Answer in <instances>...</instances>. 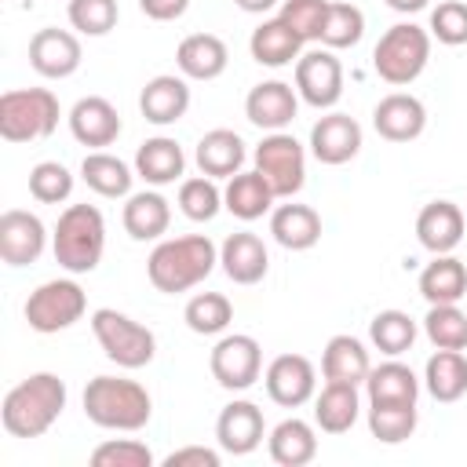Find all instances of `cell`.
<instances>
[{
  "label": "cell",
  "mask_w": 467,
  "mask_h": 467,
  "mask_svg": "<svg viewBox=\"0 0 467 467\" xmlns=\"http://www.w3.org/2000/svg\"><path fill=\"white\" fill-rule=\"evenodd\" d=\"M463 226H467V219H463L460 204H452V201H431L416 215V241L431 255H449L463 241Z\"/></svg>",
  "instance_id": "cell-22"
},
{
  "label": "cell",
  "mask_w": 467,
  "mask_h": 467,
  "mask_svg": "<svg viewBox=\"0 0 467 467\" xmlns=\"http://www.w3.org/2000/svg\"><path fill=\"white\" fill-rule=\"evenodd\" d=\"M182 321L197 336H223L230 328V321H234V303L223 292H197L186 303Z\"/></svg>",
  "instance_id": "cell-37"
},
{
  "label": "cell",
  "mask_w": 467,
  "mask_h": 467,
  "mask_svg": "<svg viewBox=\"0 0 467 467\" xmlns=\"http://www.w3.org/2000/svg\"><path fill=\"white\" fill-rule=\"evenodd\" d=\"M299 91L285 80H263L244 99V117L263 131H285L296 120Z\"/></svg>",
  "instance_id": "cell-18"
},
{
  "label": "cell",
  "mask_w": 467,
  "mask_h": 467,
  "mask_svg": "<svg viewBox=\"0 0 467 467\" xmlns=\"http://www.w3.org/2000/svg\"><path fill=\"white\" fill-rule=\"evenodd\" d=\"M223 208V190L212 175H193L179 182V212L193 223H212Z\"/></svg>",
  "instance_id": "cell-42"
},
{
  "label": "cell",
  "mask_w": 467,
  "mask_h": 467,
  "mask_svg": "<svg viewBox=\"0 0 467 467\" xmlns=\"http://www.w3.org/2000/svg\"><path fill=\"white\" fill-rule=\"evenodd\" d=\"M365 394L368 405H416L420 398V379L409 365H401L398 358L368 368L365 376Z\"/></svg>",
  "instance_id": "cell-31"
},
{
  "label": "cell",
  "mask_w": 467,
  "mask_h": 467,
  "mask_svg": "<svg viewBox=\"0 0 467 467\" xmlns=\"http://www.w3.org/2000/svg\"><path fill=\"white\" fill-rule=\"evenodd\" d=\"M274 190H270V182L252 168V171H237V175H230L226 179V190H223V208L234 215V219H241V223H255V219H263L270 208H274Z\"/></svg>",
  "instance_id": "cell-27"
},
{
  "label": "cell",
  "mask_w": 467,
  "mask_h": 467,
  "mask_svg": "<svg viewBox=\"0 0 467 467\" xmlns=\"http://www.w3.org/2000/svg\"><path fill=\"white\" fill-rule=\"evenodd\" d=\"M47 244V230L40 223V215L26 212V208H7L0 215V259L7 266H29L44 255Z\"/></svg>",
  "instance_id": "cell-15"
},
{
  "label": "cell",
  "mask_w": 467,
  "mask_h": 467,
  "mask_svg": "<svg viewBox=\"0 0 467 467\" xmlns=\"http://www.w3.org/2000/svg\"><path fill=\"white\" fill-rule=\"evenodd\" d=\"M252 161H255V171L270 182L274 197L292 201L306 182V150L288 131H266L263 142L255 146Z\"/></svg>",
  "instance_id": "cell-8"
},
{
  "label": "cell",
  "mask_w": 467,
  "mask_h": 467,
  "mask_svg": "<svg viewBox=\"0 0 467 467\" xmlns=\"http://www.w3.org/2000/svg\"><path fill=\"white\" fill-rule=\"evenodd\" d=\"M88 310V296L73 277H55L44 281L40 288L29 292L26 299V321L33 332L51 336V332H66L69 325H77Z\"/></svg>",
  "instance_id": "cell-9"
},
{
  "label": "cell",
  "mask_w": 467,
  "mask_h": 467,
  "mask_svg": "<svg viewBox=\"0 0 467 467\" xmlns=\"http://www.w3.org/2000/svg\"><path fill=\"white\" fill-rule=\"evenodd\" d=\"M420 423L416 405H368V434L383 445H401Z\"/></svg>",
  "instance_id": "cell-41"
},
{
  "label": "cell",
  "mask_w": 467,
  "mask_h": 467,
  "mask_svg": "<svg viewBox=\"0 0 467 467\" xmlns=\"http://www.w3.org/2000/svg\"><path fill=\"white\" fill-rule=\"evenodd\" d=\"M266 438V423H263V409L248 398H234L230 405H223L219 420H215V441L223 452L230 456H248L263 445Z\"/></svg>",
  "instance_id": "cell-13"
},
{
  "label": "cell",
  "mask_w": 467,
  "mask_h": 467,
  "mask_svg": "<svg viewBox=\"0 0 467 467\" xmlns=\"http://www.w3.org/2000/svg\"><path fill=\"white\" fill-rule=\"evenodd\" d=\"M182 171H186V153L168 135H153L135 150V175L146 179L150 186H168L182 179Z\"/></svg>",
  "instance_id": "cell-30"
},
{
  "label": "cell",
  "mask_w": 467,
  "mask_h": 467,
  "mask_svg": "<svg viewBox=\"0 0 467 467\" xmlns=\"http://www.w3.org/2000/svg\"><path fill=\"white\" fill-rule=\"evenodd\" d=\"M161 463L164 467H219L223 456L215 449H208V445H182V449L168 452Z\"/></svg>",
  "instance_id": "cell-48"
},
{
  "label": "cell",
  "mask_w": 467,
  "mask_h": 467,
  "mask_svg": "<svg viewBox=\"0 0 467 467\" xmlns=\"http://www.w3.org/2000/svg\"><path fill=\"white\" fill-rule=\"evenodd\" d=\"M325 11H328V0H281L277 18H285L296 29V36L306 44V40H317L321 36Z\"/></svg>",
  "instance_id": "cell-47"
},
{
  "label": "cell",
  "mask_w": 467,
  "mask_h": 467,
  "mask_svg": "<svg viewBox=\"0 0 467 467\" xmlns=\"http://www.w3.org/2000/svg\"><path fill=\"white\" fill-rule=\"evenodd\" d=\"M208 368H212V376H215L219 387H226V390H248L259 379V372H263V347L248 332L223 336L212 347Z\"/></svg>",
  "instance_id": "cell-10"
},
{
  "label": "cell",
  "mask_w": 467,
  "mask_h": 467,
  "mask_svg": "<svg viewBox=\"0 0 467 467\" xmlns=\"http://www.w3.org/2000/svg\"><path fill=\"white\" fill-rule=\"evenodd\" d=\"M66 409V379L55 372H33L4 394L0 423L11 438H40Z\"/></svg>",
  "instance_id": "cell-1"
},
{
  "label": "cell",
  "mask_w": 467,
  "mask_h": 467,
  "mask_svg": "<svg viewBox=\"0 0 467 467\" xmlns=\"http://www.w3.org/2000/svg\"><path fill=\"white\" fill-rule=\"evenodd\" d=\"M365 36V15L361 7L347 4V0H328V11H325V22H321V44L328 51H339V47H354L358 40Z\"/></svg>",
  "instance_id": "cell-39"
},
{
  "label": "cell",
  "mask_w": 467,
  "mask_h": 467,
  "mask_svg": "<svg viewBox=\"0 0 467 467\" xmlns=\"http://www.w3.org/2000/svg\"><path fill=\"white\" fill-rule=\"evenodd\" d=\"M423 332L438 350H467V314L456 303H431Z\"/></svg>",
  "instance_id": "cell-40"
},
{
  "label": "cell",
  "mask_w": 467,
  "mask_h": 467,
  "mask_svg": "<svg viewBox=\"0 0 467 467\" xmlns=\"http://www.w3.org/2000/svg\"><path fill=\"white\" fill-rule=\"evenodd\" d=\"M84 416L102 431H142L153 416V398L139 379L95 376L84 387Z\"/></svg>",
  "instance_id": "cell-3"
},
{
  "label": "cell",
  "mask_w": 467,
  "mask_h": 467,
  "mask_svg": "<svg viewBox=\"0 0 467 467\" xmlns=\"http://www.w3.org/2000/svg\"><path fill=\"white\" fill-rule=\"evenodd\" d=\"M244 139L230 128H212L201 135L197 150H193V161L201 168V175H212V179H230L244 168Z\"/></svg>",
  "instance_id": "cell-24"
},
{
  "label": "cell",
  "mask_w": 467,
  "mask_h": 467,
  "mask_svg": "<svg viewBox=\"0 0 467 467\" xmlns=\"http://www.w3.org/2000/svg\"><path fill=\"white\" fill-rule=\"evenodd\" d=\"M186 7H190V0H139V11L153 22H175L186 15Z\"/></svg>",
  "instance_id": "cell-49"
},
{
  "label": "cell",
  "mask_w": 467,
  "mask_h": 467,
  "mask_svg": "<svg viewBox=\"0 0 467 467\" xmlns=\"http://www.w3.org/2000/svg\"><path fill=\"white\" fill-rule=\"evenodd\" d=\"M241 11H248V15H263V11H270L277 0H234Z\"/></svg>",
  "instance_id": "cell-51"
},
{
  "label": "cell",
  "mask_w": 467,
  "mask_h": 467,
  "mask_svg": "<svg viewBox=\"0 0 467 467\" xmlns=\"http://www.w3.org/2000/svg\"><path fill=\"white\" fill-rule=\"evenodd\" d=\"M358 150H361V124L350 113L332 109L310 128V153H314V161H321L328 168L354 161Z\"/></svg>",
  "instance_id": "cell-17"
},
{
  "label": "cell",
  "mask_w": 467,
  "mask_h": 467,
  "mask_svg": "<svg viewBox=\"0 0 467 467\" xmlns=\"http://www.w3.org/2000/svg\"><path fill=\"white\" fill-rule=\"evenodd\" d=\"M66 15H69V26L77 33H84V36H106L117 26L120 7H117V0H69Z\"/></svg>",
  "instance_id": "cell-43"
},
{
  "label": "cell",
  "mask_w": 467,
  "mask_h": 467,
  "mask_svg": "<svg viewBox=\"0 0 467 467\" xmlns=\"http://www.w3.org/2000/svg\"><path fill=\"white\" fill-rule=\"evenodd\" d=\"M80 179H84V186L88 190H95L99 197H128L131 193V168L120 161V157H113V153H106V150H91L84 161H80Z\"/></svg>",
  "instance_id": "cell-36"
},
{
  "label": "cell",
  "mask_w": 467,
  "mask_h": 467,
  "mask_svg": "<svg viewBox=\"0 0 467 467\" xmlns=\"http://www.w3.org/2000/svg\"><path fill=\"white\" fill-rule=\"evenodd\" d=\"M58 128V99L47 88H11L0 95V135L7 142H36Z\"/></svg>",
  "instance_id": "cell-6"
},
{
  "label": "cell",
  "mask_w": 467,
  "mask_h": 467,
  "mask_svg": "<svg viewBox=\"0 0 467 467\" xmlns=\"http://www.w3.org/2000/svg\"><path fill=\"white\" fill-rule=\"evenodd\" d=\"M427 58H431V33L416 22L390 26L372 47V69L379 73V80L394 88L412 84L427 69Z\"/></svg>",
  "instance_id": "cell-5"
},
{
  "label": "cell",
  "mask_w": 467,
  "mask_h": 467,
  "mask_svg": "<svg viewBox=\"0 0 467 467\" xmlns=\"http://www.w3.org/2000/svg\"><path fill=\"white\" fill-rule=\"evenodd\" d=\"M219 266L234 285H259L270 270V252L259 234L241 230L219 244Z\"/></svg>",
  "instance_id": "cell-21"
},
{
  "label": "cell",
  "mask_w": 467,
  "mask_h": 467,
  "mask_svg": "<svg viewBox=\"0 0 467 467\" xmlns=\"http://www.w3.org/2000/svg\"><path fill=\"white\" fill-rule=\"evenodd\" d=\"M372 128L387 142H412L427 128V106L409 91H390L372 106Z\"/></svg>",
  "instance_id": "cell-16"
},
{
  "label": "cell",
  "mask_w": 467,
  "mask_h": 467,
  "mask_svg": "<svg viewBox=\"0 0 467 467\" xmlns=\"http://www.w3.org/2000/svg\"><path fill=\"white\" fill-rule=\"evenodd\" d=\"M372 361H368V350L358 336H332L321 350V376L332 379V383H365Z\"/></svg>",
  "instance_id": "cell-32"
},
{
  "label": "cell",
  "mask_w": 467,
  "mask_h": 467,
  "mask_svg": "<svg viewBox=\"0 0 467 467\" xmlns=\"http://www.w3.org/2000/svg\"><path fill=\"white\" fill-rule=\"evenodd\" d=\"M270 234L281 248L288 252H306L321 241V215L310 208V204H277L270 212Z\"/></svg>",
  "instance_id": "cell-29"
},
{
  "label": "cell",
  "mask_w": 467,
  "mask_h": 467,
  "mask_svg": "<svg viewBox=\"0 0 467 467\" xmlns=\"http://www.w3.org/2000/svg\"><path fill=\"white\" fill-rule=\"evenodd\" d=\"M266 449H270V460L277 467H303L317 456V434L306 420L292 416V420H281L270 438H266Z\"/></svg>",
  "instance_id": "cell-34"
},
{
  "label": "cell",
  "mask_w": 467,
  "mask_h": 467,
  "mask_svg": "<svg viewBox=\"0 0 467 467\" xmlns=\"http://www.w3.org/2000/svg\"><path fill=\"white\" fill-rule=\"evenodd\" d=\"M51 252L62 270L91 274L106 252V219L95 204H69L51 234Z\"/></svg>",
  "instance_id": "cell-4"
},
{
  "label": "cell",
  "mask_w": 467,
  "mask_h": 467,
  "mask_svg": "<svg viewBox=\"0 0 467 467\" xmlns=\"http://www.w3.org/2000/svg\"><path fill=\"white\" fill-rule=\"evenodd\" d=\"M219 263V248L212 244L208 234H186V237H168L161 241L150 259H146V277L157 292L179 296L197 288Z\"/></svg>",
  "instance_id": "cell-2"
},
{
  "label": "cell",
  "mask_w": 467,
  "mask_h": 467,
  "mask_svg": "<svg viewBox=\"0 0 467 467\" xmlns=\"http://www.w3.org/2000/svg\"><path fill=\"white\" fill-rule=\"evenodd\" d=\"M153 452L139 438H109L91 449V467H153Z\"/></svg>",
  "instance_id": "cell-45"
},
{
  "label": "cell",
  "mask_w": 467,
  "mask_h": 467,
  "mask_svg": "<svg viewBox=\"0 0 467 467\" xmlns=\"http://www.w3.org/2000/svg\"><path fill=\"white\" fill-rule=\"evenodd\" d=\"M361 416L358 383H332L325 379L321 394H314V423L325 434H347Z\"/></svg>",
  "instance_id": "cell-25"
},
{
  "label": "cell",
  "mask_w": 467,
  "mask_h": 467,
  "mask_svg": "<svg viewBox=\"0 0 467 467\" xmlns=\"http://www.w3.org/2000/svg\"><path fill=\"white\" fill-rule=\"evenodd\" d=\"M69 131H73V139L80 146H91V150L113 146L117 135H120V113H117V106L109 99L84 95L69 109Z\"/></svg>",
  "instance_id": "cell-19"
},
{
  "label": "cell",
  "mask_w": 467,
  "mask_h": 467,
  "mask_svg": "<svg viewBox=\"0 0 467 467\" xmlns=\"http://www.w3.org/2000/svg\"><path fill=\"white\" fill-rule=\"evenodd\" d=\"M230 51L215 33H190L175 47V66L186 80H215L226 73Z\"/></svg>",
  "instance_id": "cell-23"
},
{
  "label": "cell",
  "mask_w": 467,
  "mask_h": 467,
  "mask_svg": "<svg viewBox=\"0 0 467 467\" xmlns=\"http://www.w3.org/2000/svg\"><path fill=\"white\" fill-rule=\"evenodd\" d=\"M303 51V40L296 36V29L285 22V18H266L252 29L248 36V55L259 62V66H270V69H281V66H292Z\"/></svg>",
  "instance_id": "cell-26"
},
{
  "label": "cell",
  "mask_w": 467,
  "mask_h": 467,
  "mask_svg": "<svg viewBox=\"0 0 467 467\" xmlns=\"http://www.w3.org/2000/svg\"><path fill=\"white\" fill-rule=\"evenodd\" d=\"M266 394L274 405L281 409H299L306 405L314 394H317V372H314V361L303 358V354H277L270 365H266Z\"/></svg>",
  "instance_id": "cell-12"
},
{
  "label": "cell",
  "mask_w": 467,
  "mask_h": 467,
  "mask_svg": "<svg viewBox=\"0 0 467 467\" xmlns=\"http://www.w3.org/2000/svg\"><path fill=\"white\" fill-rule=\"evenodd\" d=\"M139 109H142V117L150 120V124H157V128H168V124H175V120H182L186 117V109H190V84H186V77L179 73H157V77H150L146 84H142V91H139Z\"/></svg>",
  "instance_id": "cell-20"
},
{
  "label": "cell",
  "mask_w": 467,
  "mask_h": 467,
  "mask_svg": "<svg viewBox=\"0 0 467 467\" xmlns=\"http://www.w3.org/2000/svg\"><path fill=\"white\" fill-rule=\"evenodd\" d=\"M368 339H372V347L379 354L398 358V354L412 350V343H416V321L405 310H379L368 321Z\"/></svg>",
  "instance_id": "cell-38"
},
{
  "label": "cell",
  "mask_w": 467,
  "mask_h": 467,
  "mask_svg": "<svg viewBox=\"0 0 467 467\" xmlns=\"http://www.w3.org/2000/svg\"><path fill=\"white\" fill-rule=\"evenodd\" d=\"M423 387L441 405L460 401L467 394V358H463V350H434L423 365Z\"/></svg>",
  "instance_id": "cell-33"
},
{
  "label": "cell",
  "mask_w": 467,
  "mask_h": 467,
  "mask_svg": "<svg viewBox=\"0 0 467 467\" xmlns=\"http://www.w3.org/2000/svg\"><path fill=\"white\" fill-rule=\"evenodd\" d=\"M438 44L445 47H460L467 44V4L463 0H441L431 11V29H427Z\"/></svg>",
  "instance_id": "cell-46"
},
{
  "label": "cell",
  "mask_w": 467,
  "mask_h": 467,
  "mask_svg": "<svg viewBox=\"0 0 467 467\" xmlns=\"http://www.w3.org/2000/svg\"><path fill=\"white\" fill-rule=\"evenodd\" d=\"M120 223H124V230H128L131 241H157L171 226V204L157 190L128 193V204L120 212Z\"/></svg>",
  "instance_id": "cell-28"
},
{
  "label": "cell",
  "mask_w": 467,
  "mask_h": 467,
  "mask_svg": "<svg viewBox=\"0 0 467 467\" xmlns=\"http://www.w3.org/2000/svg\"><path fill=\"white\" fill-rule=\"evenodd\" d=\"M431 0H387V7L390 11H398V15H416V11H423Z\"/></svg>",
  "instance_id": "cell-50"
},
{
  "label": "cell",
  "mask_w": 467,
  "mask_h": 467,
  "mask_svg": "<svg viewBox=\"0 0 467 467\" xmlns=\"http://www.w3.org/2000/svg\"><path fill=\"white\" fill-rule=\"evenodd\" d=\"M29 193H33V201H40V204H62V201L73 193V175H69V168L58 164V161H40V164H33V171H29Z\"/></svg>",
  "instance_id": "cell-44"
},
{
  "label": "cell",
  "mask_w": 467,
  "mask_h": 467,
  "mask_svg": "<svg viewBox=\"0 0 467 467\" xmlns=\"http://www.w3.org/2000/svg\"><path fill=\"white\" fill-rule=\"evenodd\" d=\"M296 91L314 109H332L343 99V62L328 51H306L296 58Z\"/></svg>",
  "instance_id": "cell-11"
},
{
  "label": "cell",
  "mask_w": 467,
  "mask_h": 467,
  "mask_svg": "<svg viewBox=\"0 0 467 467\" xmlns=\"http://www.w3.org/2000/svg\"><path fill=\"white\" fill-rule=\"evenodd\" d=\"M91 332H95L102 354L117 368H142L157 354V336L142 321H135L113 306H99L91 314Z\"/></svg>",
  "instance_id": "cell-7"
},
{
  "label": "cell",
  "mask_w": 467,
  "mask_h": 467,
  "mask_svg": "<svg viewBox=\"0 0 467 467\" xmlns=\"http://www.w3.org/2000/svg\"><path fill=\"white\" fill-rule=\"evenodd\" d=\"M80 58H84L80 40H77V33H69V29L44 26V29H36L33 40H29V66H33L40 77H47V80H66V77H73V73L80 69Z\"/></svg>",
  "instance_id": "cell-14"
},
{
  "label": "cell",
  "mask_w": 467,
  "mask_h": 467,
  "mask_svg": "<svg viewBox=\"0 0 467 467\" xmlns=\"http://www.w3.org/2000/svg\"><path fill=\"white\" fill-rule=\"evenodd\" d=\"M420 296L427 303H460L467 296V266L452 252L434 255L420 270Z\"/></svg>",
  "instance_id": "cell-35"
}]
</instances>
